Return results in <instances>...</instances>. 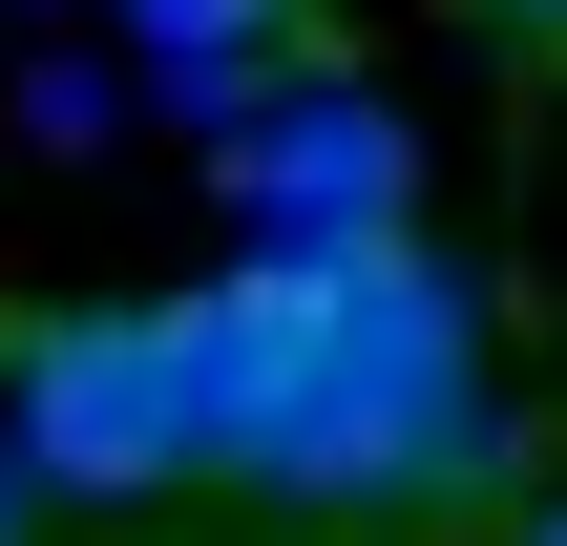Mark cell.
<instances>
[{
	"label": "cell",
	"mask_w": 567,
	"mask_h": 546,
	"mask_svg": "<svg viewBox=\"0 0 567 546\" xmlns=\"http://www.w3.org/2000/svg\"><path fill=\"white\" fill-rule=\"evenodd\" d=\"M21 463L63 505H168L210 463V379H189V316L168 295H84V316H21Z\"/></svg>",
	"instance_id": "1"
},
{
	"label": "cell",
	"mask_w": 567,
	"mask_h": 546,
	"mask_svg": "<svg viewBox=\"0 0 567 546\" xmlns=\"http://www.w3.org/2000/svg\"><path fill=\"white\" fill-rule=\"evenodd\" d=\"M231 189H252L274 231H400V126H379V105H295V126L231 147Z\"/></svg>",
	"instance_id": "2"
},
{
	"label": "cell",
	"mask_w": 567,
	"mask_h": 546,
	"mask_svg": "<svg viewBox=\"0 0 567 546\" xmlns=\"http://www.w3.org/2000/svg\"><path fill=\"white\" fill-rule=\"evenodd\" d=\"M126 21H147V42H252L274 0H126Z\"/></svg>",
	"instance_id": "3"
},
{
	"label": "cell",
	"mask_w": 567,
	"mask_h": 546,
	"mask_svg": "<svg viewBox=\"0 0 567 546\" xmlns=\"http://www.w3.org/2000/svg\"><path fill=\"white\" fill-rule=\"evenodd\" d=\"M463 21H505V42H567V0H463Z\"/></svg>",
	"instance_id": "4"
},
{
	"label": "cell",
	"mask_w": 567,
	"mask_h": 546,
	"mask_svg": "<svg viewBox=\"0 0 567 546\" xmlns=\"http://www.w3.org/2000/svg\"><path fill=\"white\" fill-rule=\"evenodd\" d=\"M526 546H567V505H526Z\"/></svg>",
	"instance_id": "5"
},
{
	"label": "cell",
	"mask_w": 567,
	"mask_h": 546,
	"mask_svg": "<svg viewBox=\"0 0 567 546\" xmlns=\"http://www.w3.org/2000/svg\"><path fill=\"white\" fill-rule=\"evenodd\" d=\"M0 546H21V484H0Z\"/></svg>",
	"instance_id": "6"
}]
</instances>
